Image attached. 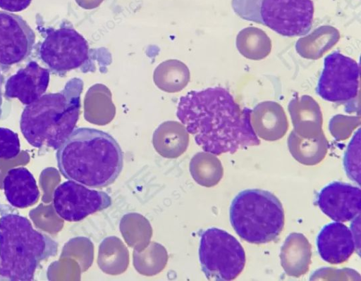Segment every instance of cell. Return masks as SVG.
<instances>
[{"label":"cell","instance_id":"6da1fadb","mask_svg":"<svg viewBox=\"0 0 361 281\" xmlns=\"http://www.w3.org/2000/svg\"><path fill=\"white\" fill-rule=\"evenodd\" d=\"M251 113L242 108L226 88L212 87L182 96L176 116L197 145L218 156L260 144Z\"/></svg>","mask_w":361,"mask_h":281},{"label":"cell","instance_id":"7a4b0ae2","mask_svg":"<svg viewBox=\"0 0 361 281\" xmlns=\"http://www.w3.org/2000/svg\"><path fill=\"white\" fill-rule=\"evenodd\" d=\"M56 157L65 178L92 188L111 185L123 166V154L116 140L90 127L73 130L58 148Z\"/></svg>","mask_w":361,"mask_h":281},{"label":"cell","instance_id":"3957f363","mask_svg":"<svg viewBox=\"0 0 361 281\" xmlns=\"http://www.w3.org/2000/svg\"><path fill=\"white\" fill-rule=\"evenodd\" d=\"M82 80H69L59 92L43 94L26 105L20 120V131L32 146L58 149L73 131L79 118Z\"/></svg>","mask_w":361,"mask_h":281},{"label":"cell","instance_id":"277c9868","mask_svg":"<svg viewBox=\"0 0 361 281\" xmlns=\"http://www.w3.org/2000/svg\"><path fill=\"white\" fill-rule=\"evenodd\" d=\"M7 207L0 206V280H32L41 262L56 255L58 244Z\"/></svg>","mask_w":361,"mask_h":281},{"label":"cell","instance_id":"5b68a950","mask_svg":"<svg viewBox=\"0 0 361 281\" xmlns=\"http://www.w3.org/2000/svg\"><path fill=\"white\" fill-rule=\"evenodd\" d=\"M230 222L236 234L251 244L275 240L283 230L284 211L279 199L269 191L240 192L230 206Z\"/></svg>","mask_w":361,"mask_h":281},{"label":"cell","instance_id":"8992f818","mask_svg":"<svg viewBox=\"0 0 361 281\" xmlns=\"http://www.w3.org/2000/svg\"><path fill=\"white\" fill-rule=\"evenodd\" d=\"M240 18L263 25L284 37L308 34L314 17L312 0H232Z\"/></svg>","mask_w":361,"mask_h":281},{"label":"cell","instance_id":"52a82bcc","mask_svg":"<svg viewBox=\"0 0 361 281\" xmlns=\"http://www.w3.org/2000/svg\"><path fill=\"white\" fill-rule=\"evenodd\" d=\"M199 260L208 280H232L245 267V253L235 237L222 229L210 227L201 232Z\"/></svg>","mask_w":361,"mask_h":281},{"label":"cell","instance_id":"ba28073f","mask_svg":"<svg viewBox=\"0 0 361 281\" xmlns=\"http://www.w3.org/2000/svg\"><path fill=\"white\" fill-rule=\"evenodd\" d=\"M41 32L45 35L37 44V54L53 73L63 75L81 68L88 61L87 42L72 27L61 25L56 29L41 27Z\"/></svg>","mask_w":361,"mask_h":281},{"label":"cell","instance_id":"9c48e42d","mask_svg":"<svg viewBox=\"0 0 361 281\" xmlns=\"http://www.w3.org/2000/svg\"><path fill=\"white\" fill-rule=\"evenodd\" d=\"M360 65L353 58L334 51L324 59V68L316 87V93L330 102H345L358 94Z\"/></svg>","mask_w":361,"mask_h":281},{"label":"cell","instance_id":"30bf717a","mask_svg":"<svg viewBox=\"0 0 361 281\" xmlns=\"http://www.w3.org/2000/svg\"><path fill=\"white\" fill-rule=\"evenodd\" d=\"M53 204L60 218L69 222H78L109 207L111 198L104 192L91 189L68 180L55 189Z\"/></svg>","mask_w":361,"mask_h":281},{"label":"cell","instance_id":"8fae6325","mask_svg":"<svg viewBox=\"0 0 361 281\" xmlns=\"http://www.w3.org/2000/svg\"><path fill=\"white\" fill-rule=\"evenodd\" d=\"M35 34L20 15L0 11V68L6 71L11 66L25 60L32 53Z\"/></svg>","mask_w":361,"mask_h":281},{"label":"cell","instance_id":"7c38bea8","mask_svg":"<svg viewBox=\"0 0 361 281\" xmlns=\"http://www.w3.org/2000/svg\"><path fill=\"white\" fill-rule=\"evenodd\" d=\"M316 203L333 220L348 222L360 215L361 190L346 182L333 181L318 192Z\"/></svg>","mask_w":361,"mask_h":281},{"label":"cell","instance_id":"4fadbf2b","mask_svg":"<svg viewBox=\"0 0 361 281\" xmlns=\"http://www.w3.org/2000/svg\"><path fill=\"white\" fill-rule=\"evenodd\" d=\"M49 76L48 68L30 61L7 79L4 96L8 99L17 98L23 104L28 105L44 94Z\"/></svg>","mask_w":361,"mask_h":281},{"label":"cell","instance_id":"5bb4252c","mask_svg":"<svg viewBox=\"0 0 361 281\" xmlns=\"http://www.w3.org/2000/svg\"><path fill=\"white\" fill-rule=\"evenodd\" d=\"M351 230L341 222L325 225L319 232L317 239V251L320 257L331 264L346 261L355 249Z\"/></svg>","mask_w":361,"mask_h":281},{"label":"cell","instance_id":"9a60e30c","mask_svg":"<svg viewBox=\"0 0 361 281\" xmlns=\"http://www.w3.org/2000/svg\"><path fill=\"white\" fill-rule=\"evenodd\" d=\"M3 188L8 202L18 208L32 206L40 194L34 176L24 167L10 169L4 180Z\"/></svg>","mask_w":361,"mask_h":281},{"label":"cell","instance_id":"2e32d148","mask_svg":"<svg viewBox=\"0 0 361 281\" xmlns=\"http://www.w3.org/2000/svg\"><path fill=\"white\" fill-rule=\"evenodd\" d=\"M311 244L302 233H290L285 239L280 252L281 264L285 273L299 277L305 274L311 263Z\"/></svg>","mask_w":361,"mask_h":281},{"label":"cell","instance_id":"e0dca14e","mask_svg":"<svg viewBox=\"0 0 361 281\" xmlns=\"http://www.w3.org/2000/svg\"><path fill=\"white\" fill-rule=\"evenodd\" d=\"M288 144L292 156L301 164L306 166H314L320 163L324 158L328 149V142L323 135L305 141L293 132Z\"/></svg>","mask_w":361,"mask_h":281},{"label":"cell","instance_id":"ac0fdd59","mask_svg":"<svg viewBox=\"0 0 361 281\" xmlns=\"http://www.w3.org/2000/svg\"><path fill=\"white\" fill-rule=\"evenodd\" d=\"M347 176L358 185L360 184V129L359 128L348 145L343 158Z\"/></svg>","mask_w":361,"mask_h":281},{"label":"cell","instance_id":"d6986e66","mask_svg":"<svg viewBox=\"0 0 361 281\" xmlns=\"http://www.w3.org/2000/svg\"><path fill=\"white\" fill-rule=\"evenodd\" d=\"M20 150L18 135L8 128L0 127V158H15Z\"/></svg>","mask_w":361,"mask_h":281},{"label":"cell","instance_id":"ffe728a7","mask_svg":"<svg viewBox=\"0 0 361 281\" xmlns=\"http://www.w3.org/2000/svg\"><path fill=\"white\" fill-rule=\"evenodd\" d=\"M32 0H0V8L8 12H20L27 8Z\"/></svg>","mask_w":361,"mask_h":281},{"label":"cell","instance_id":"44dd1931","mask_svg":"<svg viewBox=\"0 0 361 281\" xmlns=\"http://www.w3.org/2000/svg\"><path fill=\"white\" fill-rule=\"evenodd\" d=\"M3 82H4V77L0 72V118L2 115V104H3V101H2V90H1V87H2V85H3Z\"/></svg>","mask_w":361,"mask_h":281}]
</instances>
